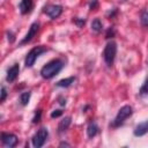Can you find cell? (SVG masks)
<instances>
[{"mask_svg":"<svg viewBox=\"0 0 148 148\" xmlns=\"http://www.w3.org/2000/svg\"><path fill=\"white\" fill-rule=\"evenodd\" d=\"M64 66H65V64L61 59H53L42 67L40 75L44 79H52L62 69Z\"/></svg>","mask_w":148,"mask_h":148,"instance_id":"cell-1","label":"cell"},{"mask_svg":"<svg viewBox=\"0 0 148 148\" xmlns=\"http://www.w3.org/2000/svg\"><path fill=\"white\" fill-rule=\"evenodd\" d=\"M46 51H47V47H45V46H43V45L32 47V49L27 53V56H25V59H24V66H25L27 68L32 67L34 64H35V61L37 60V58H38L40 54L45 53Z\"/></svg>","mask_w":148,"mask_h":148,"instance_id":"cell-2","label":"cell"},{"mask_svg":"<svg viewBox=\"0 0 148 148\" xmlns=\"http://www.w3.org/2000/svg\"><path fill=\"white\" fill-rule=\"evenodd\" d=\"M133 113V109L131 105H124L123 108L119 109L117 116L114 117V119L112 120V124H111V127H119L121 126L127 118H130Z\"/></svg>","mask_w":148,"mask_h":148,"instance_id":"cell-3","label":"cell"},{"mask_svg":"<svg viewBox=\"0 0 148 148\" xmlns=\"http://www.w3.org/2000/svg\"><path fill=\"white\" fill-rule=\"evenodd\" d=\"M116 54H117V43L113 40L108 42V44L105 45L104 51H103V59L109 67H111L113 65Z\"/></svg>","mask_w":148,"mask_h":148,"instance_id":"cell-4","label":"cell"},{"mask_svg":"<svg viewBox=\"0 0 148 148\" xmlns=\"http://www.w3.org/2000/svg\"><path fill=\"white\" fill-rule=\"evenodd\" d=\"M47 136H49V131H47V128H45V127H40V128L35 133V135H34L32 139H31L32 146L36 147V148L42 147V146L45 143Z\"/></svg>","mask_w":148,"mask_h":148,"instance_id":"cell-5","label":"cell"},{"mask_svg":"<svg viewBox=\"0 0 148 148\" xmlns=\"http://www.w3.org/2000/svg\"><path fill=\"white\" fill-rule=\"evenodd\" d=\"M43 12L51 18H58L62 13V7L60 5H47L44 7Z\"/></svg>","mask_w":148,"mask_h":148,"instance_id":"cell-6","label":"cell"},{"mask_svg":"<svg viewBox=\"0 0 148 148\" xmlns=\"http://www.w3.org/2000/svg\"><path fill=\"white\" fill-rule=\"evenodd\" d=\"M17 136L13 133H7V132H2L1 133V142L3 146L8 147V148H12V147H15L17 145Z\"/></svg>","mask_w":148,"mask_h":148,"instance_id":"cell-7","label":"cell"},{"mask_svg":"<svg viewBox=\"0 0 148 148\" xmlns=\"http://www.w3.org/2000/svg\"><path fill=\"white\" fill-rule=\"evenodd\" d=\"M38 30H39V23H38V22H34V23L30 25V28H29L28 32L25 34V36L23 37V39L20 42V45H23V44L29 43V42L36 36V34L38 32Z\"/></svg>","mask_w":148,"mask_h":148,"instance_id":"cell-8","label":"cell"},{"mask_svg":"<svg viewBox=\"0 0 148 148\" xmlns=\"http://www.w3.org/2000/svg\"><path fill=\"white\" fill-rule=\"evenodd\" d=\"M20 73V65L18 64H14L12 67H9L7 69V75H6V80L8 82H14Z\"/></svg>","mask_w":148,"mask_h":148,"instance_id":"cell-9","label":"cell"},{"mask_svg":"<svg viewBox=\"0 0 148 148\" xmlns=\"http://www.w3.org/2000/svg\"><path fill=\"white\" fill-rule=\"evenodd\" d=\"M18 9L21 14H30L34 9V0H21L18 5Z\"/></svg>","mask_w":148,"mask_h":148,"instance_id":"cell-10","label":"cell"},{"mask_svg":"<svg viewBox=\"0 0 148 148\" xmlns=\"http://www.w3.org/2000/svg\"><path fill=\"white\" fill-rule=\"evenodd\" d=\"M148 133V120H145L140 124H138L133 131V134L135 136H142Z\"/></svg>","mask_w":148,"mask_h":148,"instance_id":"cell-11","label":"cell"},{"mask_svg":"<svg viewBox=\"0 0 148 148\" xmlns=\"http://www.w3.org/2000/svg\"><path fill=\"white\" fill-rule=\"evenodd\" d=\"M71 123H72V118H71V117H65V118H62V119L59 121L58 132H59V133H62V132H65L66 130H68Z\"/></svg>","mask_w":148,"mask_h":148,"instance_id":"cell-12","label":"cell"},{"mask_svg":"<svg viewBox=\"0 0 148 148\" xmlns=\"http://www.w3.org/2000/svg\"><path fill=\"white\" fill-rule=\"evenodd\" d=\"M98 130L99 128H98V126H97V124L95 121L89 123V125L87 127V135H88V138H94L98 133Z\"/></svg>","mask_w":148,"mask_h":148,"instance_id":"cell-13","label":"cell"},{"mask_svg":"<svg viewBox=\"0 0 148 148\" xmlns=\"http://www.w3.org/2000/svg\"><path fill=\"white\" fill-rule=\"evenodd\" d=\"M74 81H75V77H74V76H71V77H66V79L59 80V81L56 83V86H57V87H60V88H67V87H69L72 83H74Z\"/></svg>","mask_w":148,"mask_h":148,"instance_id":"cell-14","label":"cell"},{"mask_svg":"<svg viewBox=\"0 0 148 148\" xmlns=\"http://www.w3.org/2000/svg\"><path fill=\"white\" fill-rule=\"evenodd\" d=\"M91 30L97 32V34L103 30V24H102L99 18H94L92 20V22H91Z\"/></svg>","mask_w":148,"mask_h":148,"instance_id":"cell-15","label":"cell"},{"mask_svg":"<svg viewBox=\"0 0 148 148\" xmlns=\"http://www.w3.org/2000/svg\"><path fill=\"white\" fill-rule=\"evenodd\" d=\"M30 96H31V92L30 91H23V92H21V95H20V103H21V105H23V106L28 105V103L30 101Z\"/></svg>","mask_w":148,"mask_h":148,"instance_id":"cell-16","label":"cell"},{"mask_svg":"<svg viewBox=\"0 0 148 148\" xmlns=\"http://www.w3.org/2000/svg\"><path fill=\"white\" fill-rule=\"evenodd\" d=\"M139 95H140L141 97H146V96H148V76L146 77L145 82L142 83L141 88L139 89Z\"/></svg>","mask_w":148,"mask_h":148,"instance_id":"cell-17","label":"cell"},{"mask_svg":"<svg viewBox=\"0 0 148 148\" xmlns=\"http://www.w3.org/2000/svg\"><path fill=\"white\" fill-rule=\"evenodd\" d=\"M140 22L143 27H148V12L147 10H142L141 15H140Z\"/></svg>","mask_w":148,"mask_h":148,"instance_id":"cell-18","label":"cell"},{"mask_svg":"<svg viewBox=\"0 0 148 148\" xmlns=\"http://www.w3.org/2000/svg\"><path fill=\"white\" fill-rule=\"evenodd\" d=\"M40 118H42V110L38 109V110H36V112H35V116H34V118H32V123H34V124L39 123V121H40Z\"/></svg>","mask_w":148,"mask_h":148,"instance_id":"cell-19","label":"cell"},{"mask_svg":"<svg viewBox=\"0 0 148 148\" xmlns=\"http://www.w3.org/2000/svg\"><path fill=\"white\" fill-rule=\"evenodd\" d=\"M73 22L79 27V28H81V27H83L84 24H86V18H80V17H74L73 18Z\"/></svg>","mask_w":148,"mask_h":148,"instance_id":"cell-20","label":"cell"},{"mask_svg":"<svg viewBox=\"0 0 148 148\" xmlns=\"http://www.w3.org/2000/svg\"><path fill=\"white\" fill-rule=\"evenodd\" d=\"M6 35H7V38H8V42L9 43H14L15 42V35H14V32L13 31H7L6 32Z\"/></svg>","mask_w":148,"mask_h":148,"instance_id":"cell-21","label":"cell"},{"mask_svg":"<svg viewBox=\"0 0 148 148\" xmlns=\"http://www.w3.org/2000/svg\"><path fill=\"white\" fill-rule=\"evenodd\" d=\"M98 7V0H90L89 2V9L90 10H95Z\"/></svg>","mask_w":148,"mask_h":148,"instance_id":"cell-22","label":"cell"},{"mask_svg":"<svg viewBox=\"0 0 148 148\" xmlns=\"http://www.w3.org/2000/svg\"><path fill=\"white\" fill-rule=\"evenodd\" d=\"M6 97H7V90H6V88L2 86V87H1V98H0V102H1V103L5 102Z\"/></svg>","mask_w":148,"mask_h":148,"instance_id":"cell-23","label":"cell"},{"mask_svg":"<svg viewBox=\"0 0 148 148\" xmlns=\"http://www.w3.org/2000/svg\"><path fill=\"white\" fill-rule=\"evenodd\" d=\"M62 114V111L61 110H53L52 112H51V118H58V117H60Z\"/></svg>","mask_w":148,"mask_h":148,"instance_id":"cell-24","label":"cell"},{"mask_svg":"<svg viewBox=\"0 0 148 148\" xmlns=\"http://www.w3.org/2000/svg\"><path fill=\"white\" fill-rule=\"evenodd\" d=\"M114 36V29L111 27V28H109L108 29V32H106V35H105V38H111V37H113Z\"/></svg>","mask_w":148,"mask_h":148,"instance_id":"cell-25","label":"cell"},{"mask_svg":"<svg viewBox=\"0 0 148 148\" xmlns=\"http://www.w3.org/2000/svg\"><path fill=\"white\" fill-rule=\"evenodd\" d=\"M58 99H59V104H60V105H62V106H64V105H66V99H65V98L59 97Z\"/></svg>","mask_w":148,"mask_h":148,"instance_id":"cell-26","label":"cell"},{"mask_svg":"<svg viewBox=\"0 0 148 148\" xmlns=\"http://www.w3.org/2000/svg\"><path fill=\"white\" fill-rule=\"evenodd\" d=\"M62 146H66V147H69V143H67V142H60V145H59V147H62Z\"/></svg>","mask_w":148,"mask_h":148,"instance_id":"cell-27","label":"cell"},{"mask_svg":"<svg viewBox=\"0 0 148 148\" xmlns=\"http://www.w3.org/2000/svg\"><path fill=\"white\" fill-rule=\"evenodd\" d=\"M121 1H125V0H121Z\"/></svg>","mask_w":148,"mask_h":148,"instance_id":"cell-28","label":"cell"}]
</instances>
